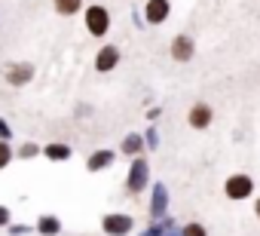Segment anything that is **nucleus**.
I'll return each instance as SVG.
<instances>
[{
    "instance_id": "6e6552de",
    "label": "nucleus",
    "mask_w": 260,
    "mask_h": 236,
    "mask_svg": "<svg viewBox=\"0 0 260 236\" xmlns=\"http://www.w3.org/2000/svg\"><path fill=\"white\" fill-rule=\"evenodd\" d=\"M116 62H119V49L116 46H104L101 52H98V58H95V71H113L116 68Z\"/></svg>"
},
{
    "instance_id": "0eeeda50",
    "label": "nucleus",
    "mask_w": 260,
    "mask_h": 236,
    "mask_svg": "<svg viewBox=\"0 0 260 236\" xmlns=\"http://www.w3.org/2000/svg\"><path fill=\"white\" fill-rule=\"evenodd\" d=\"M172 58L175 62H190L193 58V40L187 34H181V37L172 40Z\"/></svg>"
},
{
    "instance_id": "1a4fd4ad",
    "label": "nucleus",
    "mask_w": 260,
    "mask_h": 236,
    "mask_svg": "<svg viewBox=\"0 0 260 236\" xmlns=\"http://www.w3.org/2000/svg\"><path fill=\"white\" fill-rule=\"evenodd\" d=\"M128 227H132V221L122 218V215H107V218H104V230H107V233H125Z\"/></svg>"
},
{
    "instance_id": "f03ea898",
    "label": "nucleus",
    "mask_w": 260,
    "mask_h": 236,
    "mask_svg": "<svg viewBox=\"0 0 260 236\" xmlns=\"http://www.w3.org/2000/svg\"><path fill=\"white\" fill-rule=\"evenodd\" d=\"M223 190H226L230 199H245V196H251L254 184H251L248 175H233V178H226V187Z\"/></svg>"
},
{
    "instance_id": "39448f33",
    "label": "nucleus",
    "mask_w": 260,
    "mask_h": 236,
    "mask_svg": "<svg viewBox=\"0 0 260 236\" xmlns=\"http://www.w3.org/2000/svg\"><path fill=\"white\" fill-rule=\"evenodd\" d=\"M190 126L193 129H208L211 126V104H193L190 107Z\"/></svg>"
},
{
    "instance_id": "9b49d317",
    "label": "nucleus",
    "mask_w": 260,
    "mask_h": 236,
    "mask_svg": "<svg viewBox=\"0 0 260 236\" xmlns=\"http://www.w3.org/2000/svg\"><path fill=\"white\" fill-rule=\"evenodd\" d=\"M110 160H113V151H98L95 157H89V169H92V172H98V169H104Z\"/></svg>"
},
{
    "instance_id": "f8f14e48",
    "label": "nucleus",
    "mask_w": 260,
    "mask_h": 236,
    "mask_svg": "<svg viewBox=\"0 0 260 236\" xmlns=\"http://www.w3.org/2000/svg\"><path fill=\"white\" fill-rule=\"evenodd\" d=\"M46 157H49V160H68V157H71V148H68V144H49V148H46Z\"/></svg>"
},
{
    "instance_id": "4468645a",
    "label": "nucleus",
    "mask_w": 260,
    "mask_h": 236,
    "mask_svg": "<svg viewBox=\"0 0 260 236\" xmlns=\"http://www.w3.org/2000/svg\"><path fill=\"white\" fill-rule=\"evenodd\" d=\"M10 160H13V148H10L4 138H0V169H7V166H10Z\"/></svg>"
},
{
    "instance_id": "6ab92c4d",
    "label": "nucleus",
    "mask_w": 260,
    "mask_h": 236,
    "mask_svg": "<svg viewBox=\"0 0 260 236\" xmlns=\"http://www.w3.org/2000/svg\"><path fill=\"white\" fill-rule=\"evenodd\" d=\"M7 221H10V212H7L4 205H0V224H7Z\"/></svg>"
},
{
    "instance_id": "dca6fc26",
    "label": "nucleus",
    "mask_w": 260,
    "mask_h": 236,
    "mask_svg": "<svg viewBox=\"0 0 260 236\" xmlns=\"http://www.w3.org/2000/svg\"><path fill=\"white\" fill-rule=\"evenodd\" d=\"M184 236H205V227H202V224H187Z\"/></svg>"
},
{
    "instance_id": "2eb2a0df",
    "label": "nucleus",
    "mask_w": 260,
    "mask_h": 236,
    "mask_svg": "<svg viewBox=\"0 0 260 236\" xmlns=\"http://www.w3.org/2000/svg\"><path fill=\"white\" fill-rule=\"evenodd\" d=\"M40 230H43V233H55V230H58L55 218H43V221H40Z\"/></svg>"
},
{
    "instance_id": "423d86ee",
    "label": "nucleus",
    "mask_w": 260,
    "mask_h": 236,
    "mask_svg": "<svg viewBox=\"0 0 260 236\" xmlns=\"http://www.w3.org/2000/svg\"><path fill=\"white\" fill-rule=\"evenodd\" d=\"M144 184H147V163H144V160H138V163H132V172H128L125 187L132 190V193H138Z\"/></svg>"
},
{
    "instance_id": "f3484780",
    "label": "nucleus",
    "mask_w": 260,
    "mask_h": 236,
    "mask_svg": "<svg viewBox=\"0 0 260 236\" xmlns=\"http://www.w3.org/2000/svg\"><path fill=\"white\" fill-rule=\"evenodd\" d=\"M34 154H37V148H34V144H25V148H22V154H19V157H25V160H28V157H34Z\"/></svg>"
},
{
    "instance_id": "7ed1b4c3",
    "label": "nucleus",
    "mask_w": 260,
    "mask_h": 236,
    "mask_svg": "<svg viewBox=\"0 0 260 236\" xmlns=\"http://www.w3.org/2000/svg\"><path fill=\"white\" fill-rule=\"evenodd\" d=\"M172 13V4L169 0H147V7H144V19L150 25H162Z\"/></svg>"
},
{
    "instance_id": "aec40b11",
    "label": "nucleus",
    "mask_w": 260,
    "mask_h": 236,
    "mask_svg": "<svg viewBox=\"0 0 260 236\" xmlns=\"http://www.w3.org/2000/svg\"><path fill=\"white\" fill-rule=\"evenodd\" d=\"M254 212H257V218H260V199H257V205H254Z\"/></svg>"
},
{
    "instance_id": "f257e3e1",
    "label": "nucleus",
    "mask_w": 260,
    "mask_h": 236,
    "mask_svg": "<svg viewBox=\"0 0 260 236\" xmlns=\"http://www.w3.org/2000/svg\"><path fill=\"white\" fill-rule=\"evenodd\" d=\"M86 31H89L92 37H104V34L110 31V13H107V7L92 4V7L86 10Z\"/></svg>"
},
{
    "instance_id": "ddd939ff",
    "label": "nucleus",
    "mask_w": 260,
    "mask_h": 236,
    "mask_svg": "<svg viewBox=\"0 0 260 236\" xmlns=\"http://www.w3.org/2000/svg\"><path fill=\"white\" fill-rule=\"evenodd\" d=\"M141 151V138L138 135H128L125 141H122V154H128V157H135Z\"/></svg>"
},
{
    "instance_id": "9d476101",
    "label": "nucleus",
    "mask_w": 260,
    "mask_h": 236,
    "mask_svg": "<svg viewBox=\"0 0 260 236\" xmlns=\"http://www.w3.org/2000/svg\"><path fill=\"white\" fill-rule=\"evenodd\" d=\"M52 4H55V13H61V16H74V13H80L83 0H52Z\"/></svg>"
},
{
    "instance_id": "20e7f679",
    "label": "nucleus",
    "mask_w": 260,
    "mask_h": 236,
    "mask_svg": "<svg viewBox=\"0 0 260 236\" xmlns=\"http://www.w3.org/2000/svg\"><path fill=\"white\" fill-rule=\"evenodd\" d=\"M4 77H7V83H10V86H25V83L34 77V68H31V65H25V62H19V65H10V68L4 71Z\"/></svg>"
},
{
    "instance_id": "a211bd4d",
    "label": "nucleus",
    "mask_w": 260,
    "mask_h": 236,
    "mask_svg": "<svg viewBox=\"0 0 260 236\" xmlns=\"http://www.w3.org/2000/svg\"><path fill=\"white\" fill-rule=\"evenodd\" d=\"M7 135H10V126H7L4 120H0V138H7Z\"/></svg>"
}]
</instances>
